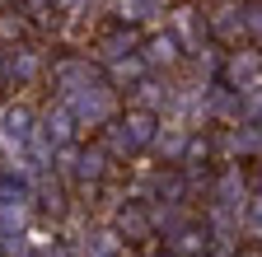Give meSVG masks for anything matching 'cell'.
Returning a JSON list of instances; mask_svg holds the SVG:
<instances>
[{"instance_id": "6da1fadb", "label": "cell", "mask_w": 262, "mask_h": 257, "mask_svg": "<svg viewBox=\"0 0 262 257\" xmlns=\"http://www.w3.org/2000/svg\"><path fill=\"white\" fill-rule=\"evenodd\" d=\"M155 136H159V117L145 112V108H131L117 122V154H136V150L155 145Z\"/></svg>"}, {"instance_id": "7a4b0ae2", "label": "cell", "mask_w": 262, "mask_h": 257, "mask_svg": "<svg viewBox=\"0 0 262 257\" xmlns=\"http://www.w3.org/2000/svg\"><path fill=\"white\" fill-rule=\"evenodd\" d=\"M220 75H225V89L248 94L253 84H262V52H253V47L229 52V56H225V66H220Z\"/></svg>"}, {"instance_id": "3957f363", "label": "cell", "mask_w": 262, "mask_h": 257, "mask_svg": "<svg viewBox=\"0 0 262 257\" xmlns=\"http://www.w3.org/2000/svg\"><path fill=\"white\" fill-rule=\"evenodd\" d=\"M178 56H183L178 33H155V38H145V47H141V61H145V66H173Z\"/></svg>"}, {"instance_id": "277c9868", "label": "cell", "mask_w": 262, "mask_h": 257, "mask_svg": "<svg viewBox=\"0 0 262 257\" xmlns=\"http://www.w3.org/2000/svg\"><path fill=\"white\" fill-rule=\"evenodd\" d=\"M173 28H178V33H183V42L187 47H196V38H206V24H196V10H173Z\"/></svg>"}, {"instance_id": "5b68a950", "label": "cell", "mask_w": 262, "mask_h": 257, "mask_svg": "<svg viewBox=\"0 0 262 257\" xmlns=\"http://www.w3.org/2000/svg\"><path fill=\"white\" fill-rule=\"evenodd\" d=\"M206 243H211L206 229H178V234H173V252H178V257H196Z\"/></svg>"}, {"instance_id": "8992f818", "label": "cell", "mask_w": 262, "mask_h": 257, "mask_svg": "<svg viewBox=\"0 0 262 257\" xmlns=\"http://www.w3.org/2000/svg\"><path fill=\"white\" fill-rule=\"evenodd\" d=\"M117 224H122V234H131V239H145V234H150V215H145L141 206L122 211V215H117Z\"/></svg>"}, {"instance_id": "52a82bcc", "label": "cell", "mask_w": 262, "mask_h": 257, "mask_svg": "<svg viewBox=\"0 0 262 257\" xmlns=\"http://www.w3.org/2000/svg\"><path fill=\"white\" fill-rule=\"evenodd\" d=\"M211 28H215L220 38H239V33H244V10H215Z\"/></svg>"}, {"instance_id": "ba28073f", "label": "cell", "mask_w": 262, "mask_h": 257, "mask_svg": "<svg viewBox=\"0 0 262 257\" xmlns=\"http://www.w3.org/2000/svg\"><path fill=\"white\" fill-rule=\"evenodd\" d=\"M244 229H248L253 239H262V197L248 201V211H244Z\"/></svg>"}, {"instance_id": "9c48e42d", "label": "cell", "mask_w": 262, "mask_h": 257, "mask_svg": "<svg viewBox=\"0 0 262 257\" xmlns=\"http://www.w3.org/2000/svg\"><path fill=\"white\" fill-rule=\"evenodd\" d=\"M244 117H248V122H262V84H253V89L244 94Z\"/></svg>"}, {"instance_id": "30bf717a", "label": "cell", "mask_w": 262, "mask_h": 257, "mask_svg": "<svg viewBox=\"0 0 262 257\" xmlns=\"http://www.w3.org/2000/svg\"><path fill=\"white\" fill-rule=\"evenodd\" d=\"M239 257H262V248H248V252H239Z\"/></svg>"}]
</instances>
